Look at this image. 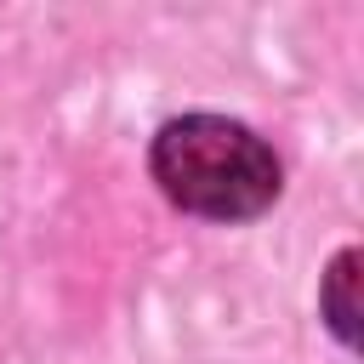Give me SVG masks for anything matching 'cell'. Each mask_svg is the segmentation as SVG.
<instances>
[{
	"mask_svg": "<svg viewBox=\"0 0 364 364\" xmlns=\"http://www.w3.org/2000/svg\"><path fill=\"white\" fill-rule=\"evenodd\" d=\"M154 182L193 216L245 222L279 199V159L239 119L182 114L154 136Z\"/></svg>",
	"mask_w": 364,
	"mask_h": 364,
	"instance_id": "obj_1",
	"label": "cell"
},
{
	"mask_svg": "<svg viewBox=\"0 0 364 364\" xmlns=\"http://www.w3.org/2000/svg\"><path fill=\"white\" fill-rule=\"evenodd\" d=\"M353 284H358V250H341L324 273V318L330 330L353 347L358 341V307H353Z\"/></svg>",
	"mask_w": 364,
	"mask_h": 364,
	"instance_id": "obj_2",
	"label": "cell"
}]
</instances>
